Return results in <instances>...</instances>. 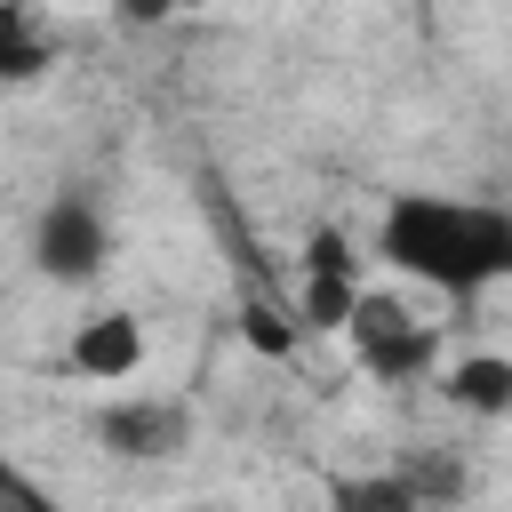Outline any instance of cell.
<instances>
[{
    "label": "cell",
    "instance_id": "8992f818",
    "mask_svg": "<svg viewBox=\"0 0 512 512\" xmlns=\"http://www.w3.org/2000/svg\"><path fill=\"white\" fill-rule=\"evenodd\" d=\"M456 408H472V416H512V360H496V352H472V360H456L448 368V384H440Z\"/></svg>",
    "mask_w": 512,
    "mask_h": 512
},
{
    "label": "cell",
    "instance_id": "9c48e42d",
    "mask_svg": "<svg viewBox=\"0 0 512 512\" xmlns=\"http://www.w3.org/2000/svg\"><path fill=\"white\" fill-rule=\"evenodd\" d=\"M352 304H360V280H312V272H304V304H296V320H304V328H344Z\"/></svg>",
    "mask_w": 512,
    "mask_h": 512
},
{
    "label": "cell",
    "instance_id": "52a82bcc",
    "mask_svg": "<svg viewBox=\"0 0 512 512\" xmlns=\"http://www.w3.org/2000/svg\"><path fill=\"white\" fill-rule=\"evenodd\" d=\"M48 64H56V40H48V24H40L32 8L0 0V80H40Z\"/></svg>",
    "mask_w": 512,
    "mask_h": 512
},
{
    "label": "cell",
    "instance_id": "3957f363",
    "mask_svg": "<svg viewBox=\"0 0 512 512\" xmlns=\"http://www.w3.org/2000/svg\"><path fill=\"white\" fill-rule=\"evenodd\" d=\"M104 256H112L104 208H96L88 192H56V200L40 208V232H32V264H40L48 280L80 288V280H96V272H104Z\"/></svg>",
    "mask_w": 512,
    "mask_h": 512
},
{
    "label": "cell",
    "instance_id": "30bf717a",
    "mask_svg": "<svg viewBox=\"0 0 512 512\" xmlns=\"http://www.w3.org/2000/svg\"><path fill=\"white\" fill-rule=\"evenodd\" d=\"M400 480L416 488V504L432 512V504H448V496H464V464L456 456H408L400 464Z\"/></svg>",
    "mask_w": 512,
    "mask_h": 512
},
{
    "label": "cell",
    "instance_id": "8fae6325",
    "mask_svg": "<svg viewBox=\"0 0 512 512\" xmlns=\"http://www.w3.org/2000/svg\"><path fill=\"white\" fill-rule=\"evenodd\" d=\"M304 272H312V280H352L360 256H352V240H344L336 224H312V240H304Z\"/></svg>",
    "mask_w": 512,
    "mask_h": 512
},
{
    "label": "cell",
    "instance_id": "5b68a950",
    "mask_svg": "<svg viewBox=\"0 0 512 512\" xmlns=\"http://www.w3.org/2000/svg\"><path fill=\"white\" fill-rule=\"evenodd\" d=\"M72 376H96V384H128L144 368V320L136 312H88L72 328Z\"/></svg>",
    "mask_w": 512,
    "mask_h": 512
},
{
    "label": "cell",
    "instance_id": "5bb4252c",
    "mask_svg": "<svg viewBox=\"0 0 512 512\" xmlns=\"http://www.w3.org/2000/svg\"><path fill=\"white\" fill-rule=\"evenodd\" d=\"M176 512H224V504H176Z\"/></svg>",
    "mask_w": 512,
    "mask_h": 512
},
{
    "label": "cell",
    "instance_id": "4fadbf2b",
    "mask_svg": "<svg viewBox=\"0 0 512 512\" xmlns=\"http://www.w3.org/2000/svg\"><path fill=\"white\" fill-rule=\"evenodd\" d=\"M0 512H64V504H56V496H48L16 456H0Z\"/></svg>",
    "mask_w": 512,
    "mask_h": 512
},
{
    "label": "cell",
    "instance_id": "277c9868",
    "mask_svg": "<svg viewBox=\"0 0 512 512\" xmlns=\"http://www.w3.org/2000/svg\"><path fill=\"white\" fill-rule=\"evenodd\" d=\"M96 440H104L112 456L168 464V456L192 440V408H184V400H144V392H128V400H104V408H96Z\"/></svg>",
    "mask_w": 512,
    "mask_h": 512
},
{
    "label": "cell",
    "instance_id": "7c38bea8",
    "mask_svg": "<svg viewBox=\"0 0 512 512\" xmlns=\"http://www.w3.org/2000/svg\"><path fill=\"white\" fill-rule=\"evenodd\" d=\"M240 336H248L264 360H288V352H296V328H288L272 304H248V312H240Z\"/></svg>",
    "mask_w": 512,
    "mask_h": 512
},
{
    "label": "cell",
    "instance_id": "6da1fadb",
    "mask_svg": "<svg viewBox=\"0 0 512 512\" xmlns=\"http://www.w3.org/2000/svg\"><path fill=\"white\" fill-rule=\"evenodd\" d=\"M376 256L440 296H480L488 280H512V208L448 200V192H400L376 224Z\"/></svg>",
    "mask_w": 512,
    "mask_h": 512
},
{
    "label": "cell",
    "instance_id": "7a4b0ae2",
    "mask_svg": "<svg viewBox=\"0 0 512 512\" xmlns=\"http://www.w3.org/2000/svg\"><path fill=\"white\" fill-rule=\"evenodd\" d=\"M344 336H352V360H360L368 376H384V384H416V376L440 360V328L416 320V312H408L400 296H384V288H360Z\"/></svg>",
    "mask_w": 512,
    "mask_h": 512
},
{
    "label": "cell",
    "instance_id": "ba28073f",
    "mask_svg": "<svg viewBox=\"0 0 512 512\" xmlns=\"http://www.w3.org/2000/svg\"><path fill=\"white\" fill-rule=\"evenodd\" d=\"M328 496H336V512H424V504H416V488H408L400 472H368V480H328Z\"/></svg>",
    "mask_w": 512,
    "mask_h": 512
}]
</instances>
